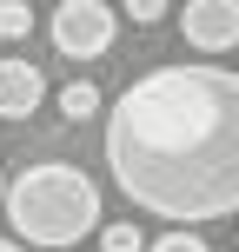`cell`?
Returning a JSON list of instances; mask_svg holds the SVG:
<instances>
[{
    "label": "cell",
    "mask_w": 239,
    "mask_h": 252,
    "mask_svg": "<svg viewBox=\"0 0 239 252\" xmlns=\"http://www.w3.org/2000/svg\"><path fill=\"white\" fill-rule=\"evenodd\" d=\"M53 106H60V120H100V87L93 80H67L53 93Z\"/></svg>",
    "instance_id": "8992f818"
},
{
    "label": "cell",
    "mask_w": 239,
    "mask_h": 252,
    "mask_svg": "<svg viewBox=\"0 0 239 252\" xmlns=\"http://www.w3.org/2000/svg\"><path fill=\"white\" fill-rule=\"evenodd\" d=\"M179 33H186L193 53L239 47V0H186V7H179Z\"/></svg>",
    "instance_id": "277c9868"
},
{
    "label": "cell",
    "mask_w": 239,
    "mask_h": 252,
    "mask_svg": "<svg viewBox=\"0 0 239 252\" xmlns=\"http://www.w3.org/2000/svg\"><path fill=\"white\" fill-rule=\"evenodd\" d=\"M40 106H47V73L20 53H7L0 60V120H34Z\"/></svg>",
    "instance_id": "5b68a950"
},
{
    "label": "cell",
    "mask_w": 239,
    "mask_h": 252,
    "mask_svg": "<svg viewBox=\"0 0 239 252\" xmlns=\"http://www.w3.org/2000/svg\"><path fill=\"white\" fill-rule=\"evenodd\" d=\"M0 213H7L13 239L60 252V246H80L87 232H100V186L67 159H40V166L7 179Z\"/></svg>",
    "instance_id": "7a4b0ae2"
},
{
    "label": "cell",
    "mask_w": 239,
    "mask_h": 252,
    "mask_svg": "<svg viewBox=\"0 0 239 252\" xmlns=\"http://www.w3.org/2000/svg\"><path fill=\"white\" fill-rule=\"evenodd\" d=\"M0 199H7V173H0Z\"/></svg>",
    "instance_id": "7c38bea8"
},
{
    "label": "cell",
    "mask_w": 239,
    "mask_h": 252,
    "mask_svg": "<svg viewBox=\"0 0 239 252\" xmlns=\"http://www.w3.org/2000/svg\"><path fill=\"white\" fill-rule=\"evenodd\" d=\"M106 173L133 213L206 226L239 213V73L153 66L106 106Z\"/></svg>",
    "instance_id": "6da1fadb"
},
{
    "label": "cell",
    "mask_w": 239,
    "mask_h": 252,
    "mask_svg": "<svg viewBox=\"0 0 239 252\" xmlns=\"http://www.w3.org/2000/svg\"><path fill=\"white\" fill-rule=\"evenodd\" d=\"M146 252H213V246H206L193 226H173V232H160V239H153Z\"/></svg>",
    "instance_id": "9c48e42d"
},
{
    "label": "cell",
    "mask_w": 239,
    "mask_h": 252,
    "mask_svg": "<svg viewBox=\"0 0 239 252\" xmlns=\"http://www.w3.org/2000/svg\"><path fill=\"white\" fill-rule=\"evenodd\" d=\"M0 252H27V239H0Z\"/></svg>",
    "instance_id": "8fae6325"
},
{
    "label": "cell",
    "mask_w": 239,
    "mask_h": 252,
    "mask_svg": "<svg viewBox=\"0 0 239 252\" xmlns=\"http://www.w3.org/2000/svg\"><path fill=\"white\" fill-rule=\"evenodd\" d=\"M47 33H53V53L60 60H100V53H113V40H120V13L106 7V0H60L53 7V20H47Z\"/></svg>",
    "instance_id": "3957f363"
},
{
    "label": "cell",
    "mask_w": 239,
    "mask_h": 252,
    "mask_svg": "<svg viewBox=\"0 0 239 252\" xmlns=\"http://www.w3.org/2000/svg\"><path fill=\"white\" fill-rule=\"evenodd\" d=\"M34 33V7L27 0H0V40H27Z\"/></svg>",
    "instance_id": "ba28073f"
},
{
    "label": "cell",
    "mask_w": 239,
    "mask_h": 252,
    "mask_svg": "<svg viewBox=\"0 0 239 252\" xmlns=\"http://www.w3.org/2000/svg\"><path fill=\"white\" fill-rule=\"evenodd\" d=\"M100 252H146V232L126 219V226H106L100 219Z\"/></svg>",
    "instance_id": "52a82bcc"
},
{
    "label": "cell",
    "mask_w": 239,
    "mask_h": 252,
    "mask_svg": "<svg viewBox=\"0 0 239 252\" xmlns=\"http://www.w3.org/2000/svg\"><path fill=\"white\" fill-rule=\"evenodd\" d=\"M126 13H133V27H153L166 20V0H126Z\"/></svg>",
    "instance_id": "30bf717a"
}]
</instances>
